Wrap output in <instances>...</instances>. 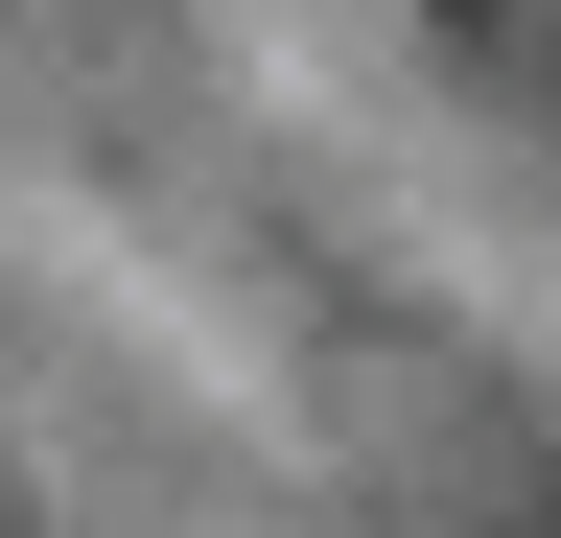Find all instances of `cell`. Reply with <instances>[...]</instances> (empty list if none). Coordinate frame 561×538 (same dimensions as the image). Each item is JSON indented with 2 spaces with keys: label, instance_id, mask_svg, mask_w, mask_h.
<instances>
[{
  "label": "cell",
  "instance_id": "1",
  "mask_svg": "<svg viewBox=\"0 0 561 538\" xmlns=\"http://www.w3.org/2000/svg\"><path fill=\"white\" fill-rule=\"evenodd\" d=\"M445 24H491V0H445Z\"/></svg>",
  "mask_w": 561,
  "mask_h": 538
}]
</instances>
